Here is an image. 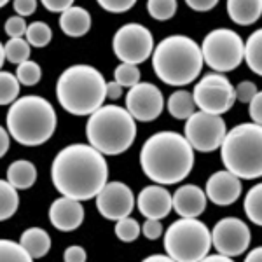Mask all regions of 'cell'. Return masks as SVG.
<instances>
[{
    "mask_svg": "<svg viewBox=\"0 0 262 262\" xmlns=\"http://www.w3.org/2000/svg\"><path fill=\"white\" fill-rule=\"evenodd\" d=\"M51 180L61 196L90 201L108 182L105 156L90 143L67 145L53 159Z\"/></svg>",
    "mask_w": 262,
    "mask_h": 262,
    "instance_id": "cell-1",
    "label": "cell"
},
{
    "mask_svg": "<svg viewBox=\"0 0 262 262\" xmlns=\"http://www.w3.org/2000/svg\"><path fill=\"white\" fill-rule=\"evenodd\" d=\"M140 166L149 180L161 185H175L191 175L194 149L184 135L177 131H159L143 143Z\"/></svg>",
    "mask_w": 262,
    "mask_h": 262,
    "instance_id": "cell-2",
    "label": "cell"
},
{
    "mask_svg": "<svg viewBox=\"0 0 262 262\" xmlns=\"http://www.w3.org/2000/svg\"><path fill=\"white\" fill-rule=\"evenodd\" d=\"M150 58L159 81L175 88L192 84L205 65L200 44L187 35H170L158 42Z\"/></svg>",
    "mask_w": 262,
    "mask_h": 262,
    "instance_id": "cell-3",
    "label": "cell"
},
{
    "mask_svg": "<svg viewBox=\"0 0 262 262\" xmlns=\"http://www.w3.org/2000/svg\"><path fill=\"white\" fill-rule=\"evenodd\" d=\"M107 81L91 65H72L61 72L56 82V98L72 116H91L107 100Z\"/></svg>",
    "mask_w": 262,
    "mask_h": 262,
    "instance_id": "cell-4",
    "label": "cell"
},
{
    "mask_svg": "<svg viewBox=\"0 0 262 262\" xmlns=\"http://www.w3.org/2000/svg\"><path fill=\"white\" fill-rule=\"evenodd\" d=\"M6 122L11 138L19 145L37 147L51 140L58 126V116L51 101L28 95L12 101Z\"/></svg>",
    "mask_w": 262,
    "mask_h": 262,
    "instance_id": "cell-5",
    "label": "cell"
},
{
    "mask_svg": "<svg viewBox=\"0 0 262 262\" xmlns=\"http://www.w3.org/2000/svg\"><path fill=\"white\" fill-rule=\"evenodd\" d=\"M86 138L103 156L124 154L137 138V121L124 107L101 105L88 119Z\"/></svg>",
    "mask_w": 262,
    "mask_h": 262,
    "instance_id": "cell-6",
    "label": "cell"
},
{
    "mask_svg": "<svg viewBox=\"0 0 262 262\" xmlns=\"http://www.w3.org/2000/svg\"><path fill=\"white\" fill-rule=\"evenodd\" d=\"M221 159L227 171L242 180H255L262 175V128L243 122L226 131L221 143Z\"/></svg>",
    "mask_w": 262,
    "mask_h": 262,
    "instance_id": "cell-7",
    "label": "cell"
},
{
    "mask_svg": "<svg viewBox=\"0 0 262 262\" xmlns=\"http://www.w3.org/2000/svg\"><path fill=\"white\" fill-rule=\"evenodd\" d=\"M163 234L164 253L177 262L203 260L212 248V232L198 217H180Z\"/></svg>",
    "mask_w": 262,
    "mask_h": 262,
    "instance_id": "cell-8",
    "label": "cell"
},
{
    "mask_svg": "<svg viewBox=\"0 0 262 262\" xmlns=\"http://www.w3.org/2000/svg\"><path fill=\"white\" fill-rule=\"evenodd\" d=\"M200 48L203 63L213 72H232L243 61V39L231 28H215L208 32Z\"/></svg>",
    "mask_w": 262,
    "mask_h": 262,
    "instance_id": "cell-9",
    "label": "cell"
},
{
    "mask_svg": "<svg viewBox=\"0 0 262 262\" xmlns=\"http://www.w3.org/2000/svg\"><path fill=\"white\" fill-rule=\"evenodd\" d=\"M192 100L200 111L222 116L231 111L236 101L234 86L221 72H212L194 86Z\"/></svg>",
    "mask_w": 262,
    "mask_h": 262,
    "instance_id": "cell-10",
    "label": "cell"
},
{
    "mask_svg": "<svg viewBox=\"0 0 262 262\" xmlns=\"http://www.w3.org/2000/svg\"><path fill=\"white\" fill-rule=\"evenodd\" d=\"M112 51L121 63L140 65L154 51V35L140 23H126L114 33Z\"/></svg>",
    "mask_w": 262,
    "mask_h": 262,
    "instance_id": "cell-11",
    "label": "cell"
},
{
    "mask_svg": "<svg viewBox=\"0 0 262 262\" xmlns=\"http://www.w3.org/2000/svg\"><path fill=\"white\" fill-rule=\"evenodd\" d=\"M184 137L191 143V147L198 152H213L221 147L226 137L227 124L222 116L208 112H194L185 119Z\"/></svg>",
    "mask_w": 262,
    "mask_h": 262,
    "instance_id": "cell-12",
    "label": "cell"
},
{
    "mask_svg": "<svg viewBox=\"0 0 262 262\" xmlns=\"http://www.w3.org/2000/svg\"><path fill=\"white\" fill-rule=\"evenodd\" d=\"M252 232L248 224H245L242 219L226 217L221 219L212 229V247L219 253L231 257H239L250 247Z\"/></svg>",
    "mask_w": 262,
    "mask_h": 262,
    "instance_id": "cell-13",
    "label": "cell"
},
{
    "mask_svg": "<svg viewBox=\"0 0 262 262\" xmlns=\"http://www.w3.org/2000/svg\"><path fill=\"white\" fill-rule=\"evenodd\" d=\"M164 108V96L152 82H138L129 88L126 95V111L135 121L150 122L161 116Z\"/></svg>",
    "mask_w": 262,
    "mask_h": 262,
    "instance_id": "cell-14",
    "label": "cell"
},
{
    "mask_svg": "<svg viewBox=\"0 0 262 262\" xmlns=\"http://www.w3.org/2000/svg\"><path fill=\"white\" fill-rule=\"evenodd\" d=\"M96 208L107 221H119L133 212L135 194L124 182H107L96 194Z\"/></svg>",
    "mask_w": 262,
    "mask_h": 262,
    "instance_id": "cell-15",
    "label": "cell"
},
{
    "mask_svg": "<svg viewBox=\"0 0 262 262\" xmlns=\"http://www.w3.org/2000/svg\"><path fill=\"white\" fill-rule=\"evenodd\" d=\"M243 192V184L242 179L234 175V173L221 170L215 171L205 185V194L206 200H210L213 205L217 206H229L234 205L239 200Z\"/></svg>",
    "mask_w": 262,
    "mask_h": 262,
    "instance_id": "cell-16",
    "label": "cell"
},
{
    "mask_svg": "<svg viewBox=\"0 0 262 262\" xmlns=\"http://www.w3.org/2000/svg\"><path fill=\"white\" fill-rule=\"evenodd\" d=\"M135 205L145 219H158V221L166 219L173 210L171 194L161 184H152L143 187L135 200Z\"/></svg>",
    "mask_w": 262,
    "mask_h": 262,
    "instance_id": "cell-17",
    "label": "cell"
},
{
    "mask_svg": "<svg viewBox=\"0 0 262 262\" xmlns=\"http://www.w3.org/2000/svg\"><path fill=\"white\" fill-rule=\"evenodd\" d=\"M49 222L61 232H72L82 226L84 206L82 201L61 196L49 206Z\"/></svg>",
    "mask_w": 262,
    "mask_h": 262,
    "instance_id": "cell-18",
    "label": "cell"
},
{
    "mask_svg": "<svg viewBox=\"0 0 262 262\" xmlns=\"http://www.w3.org/2000/svg\"><path fill=\"white\" fill-rule=\"evenodd\" d=\"M206 203L208 200L205 191L192 184L180 185L175 194H171L173 210L179 217H200L206 210Z\"/></svg>",
    "mask_w": 262,
    "mask_h": 262,
    "instance_id": "cell-19",
    "label": "cell"
},
{
    "mask_svg": "<svg viewBox=\"0 0 262 262\" xmlns=\"http://www.w3.org/2000/svg\"><path fill=\"white\" fill-rule=\"evenodd\" d=\"M60 28L65 35L79 39L91 30V14L84 7L72 6L60 14Z\"/></svg>",
    "mask_w": 262,
    "mask_h": 262,
    "instance_id": "cell-20",
    "label": "cell"
},
{
    "mask_svg": "<svg viewBox=\"0 0 262 262\" xmlns=\"http://www.w3.org/2000/svg\"><path fill=\"white\" fill-rule=\"evenodd\" d=\"M227 14L232 23L250 27L262 14V0H227Z\"/></svg>",
    "mask_w": 262,
    "mask_h": 262,
    "instance_id": "cell-21",
    "label": "cell"
},
{
    "mask_svg": "<svg viewBox=\"0 0 262 262\" xmlns=\"http://www.w3.org/2000/svg\"><path fill=\"white\" fill-rule=\"evenodd\" d=\"M19 245L33 259H42L51 250V236L42 227H28L21 232Z\"/></svg>",
    "mask_w": 262,
    "mask_h": 262,
    "instance_id": "cell-22",
    "label": "cell"
},
{
    "mask_svg": "<svg viewBox=\"0 0 262 262\" xmlns=\"http://www.w3.org/2000/svg\"><path fill=\"white\" fill-rule=\"evenodd\" d=\"M7 182H11L18 191H27L37 182V168L32 161L18 159L7 168Z\"/></svg>",
    "mask_w": 262,
    "mask_h": 262,
    "instance_id": "cell-23",
    "label": "cell"
},
{
    "mask_svg": "<svg viewBox=\"0 0 262 262\" xmlns=\"http://www.w3.org/2000/svg\"><path fill=\"white\" fill-rule=\"evenodd\" d=\"M243 61L253 74H262V32L255 30L243 42Z\"/></svg>",
    "mask_w": 262,
    "mask_h": 262,
    "instance_id": "cell-24",
    "label": "cell"
},
{
    "mask_svg": "<svg viewBox=\"0 0 262 262\" xmlns=\"http://www.w3.org/2000/svg\"><path fill=\"white\" fill-rule=\"evenodd\" d=\"M168 112L171 114V117L175 119H187L196 112V103L192 100V93L179 90L175 93H171L170 98H168Z\"/></svg>",
    "mask_w": 262,
    "mask_h": 262,
    "instance_id": "cell-25",
    "label": "cell"
},
{
    "mask_svg": "<svg viewBox=\"0 0 262 262\" xmlns=\"http://www.w3.org/2000/svg\"><path fill=\"white\" fill-rule=\"evenodd\" d=\"M19 208L18 189L7 180H0V222L9 221Z\"/></svg>",
    "mask_w": 262,
    "mask_h": 262,
    "instance_id": "cell-26",
    "label": "cell"
},
{
    "mask_svg": "<svg viewBox=\"0 0 262 262\" xmlns=\"http://www.w3.org/2000/svg\"><path fill=\"white\" fill-rule=\"evenodd\" d=\"M243 210L247 219L255 226H262V185L255 184L247 192L243 201Z\"/></svg>",
    "mask_w": 262,
    "mask_h": 262,
    "instance_id": "cell-27",
    "label": "cell"
},
{
    "mask_svg": "<svg viewBox=\"0 0 262 262\" xmlns=\"http://www.w3.org/2000/svg\"><path fill=\"white\" fill-rule=\"evenodd\" d=\"M4 53H6V61L12 63V65H19V63L30 60L32 46L25 37H14L4 44Z\"/></svg>",
    "mask_w": 262,
    "mask_h": 262,
    "instance_id": "cell-28",
    "label": "cell"
},
{
    "mask_svg": "<svg viewBox=\"0 0 262 262\" xmlns=\"http://www.w3.org/2000/svg\"><path fill=\"white\" fill-rule=\"evenodd\" d=\"M25 39L28 40V44L32 48H46L53 39V30L48 23L44 21H33L27 27V33H25Z\"/></svg>",
    "mask_w": 262,
    "mask_h": 262,
    "instance_id": "cell-29",
    "label": "cell"
},
{
    "mask_svg": "<svg viewBox=\"0 0 262 262\" xmlns=\"http://www.w3.org/2000/svg\"><path fill=\"white\" fill-rule=\"evenodd\" d=\"M21 84L14 74L0 70V105H11L19 96Z\"/></svg>",
    "mask_w": 262,
    "mask_h": 262,
    "instance_id": "cell-30",
    "label": "cell"
},
{
    "mask_svg": "<svg viewBox=\"0 0 262 262\" xmlns=\"http://www.w3.org/2000/svg\"><path fill=\"white\" fill-rule=\"evenodd\" d=\"M32 257L19 243L0 239V262H30Z\"/></svg>",
    "mask_w": 262,
    "mask_h": 262,
    "instance_id": "cell-31",
    "label": "cell"
},
{
    "mask_svg": "<svg viewBox=\"0 0 262 262\" xmlns=\"http://www.w3.org/2000/svg\"><path fill=\"white\" fill-rule=\"evenodd\" d=\"M177 0H147V11L154 19L168 21L177 14Z\"/></svg>",
    "mask_w": 262,
    "mask_h": 262,
    "instance_id": "cell-32",
    "label": "cell"
},
{
    "mask_svg": "<svg viewBox=\"0 0 262 262\" xmlns=\"http://www.w3.org/2000/svg\"><path fill=\"white\" fill-rule=\"evenodd\" d=\"M16 77H18L21 86H35V84H39L42 79V69L37 61L27 60L18 65Z\"/></svg>",
    "mask_w": 262,
    "mask_h": 262,
    "instance_id": "cell-33",
    "label": "cell"
},
{
    "mask_svg": "<svg viewBox=\"0 0 262 262\" xmlns=\"http://www.w3.org/2000/svg\"><path fill=\"white\" fill-rule=\"evenodd\" d=\"M140 231H142L140 224L135 221V219H131L129 215L116 221V227H114V232H116V236L122 243H133L140 236Z\"/></svg>",
    "mask_w": 262,
    "mask_h": 262,
    "instance_id": "cell-34",
    "label": "cell"
},
{
    "mask_svg": "<svg viewBox=\"0 0 262 262\" xmlns=\"http://www.w3.org/2000/svg\"><path fill=\"white\" fill-rule=\"evenodd\" d=\"M140 70H138V65H133V63H121L116 70H114V81L117 84H121L122 88H131L135 84L140 82Z\"/></svg>",
    "mask_w": 262,
    "mask_h": 262,
    "instance_id": "cell-35",
    "label": "cell"
},
{
    "mask_svg": "<svg viewBox=\"0 0 262 262\" xmlns=\"http://www.w3.org/2000/svg\"><path fill=\"white\" fill-rule=\"evenodd\" d=\"M96 2L103 11L112 12V14H122L133 9L137 0H96Z\"/></svg>",
    "mask_w": 262,
    "mask_h": 262,
    "instance_id": "cell-36",
    "label": "cell"
},
{
    "mask_svg": "<svg viewBox=\"0 0 262 262\" xmlns=\"http://www.w3.org/2000/svg\"><path fill=\"white\" fill-rule=\"evenodd\" d=\"M27 21H25L23 16H11L9 19L6 21V27H4V30L6 33L9 35V39H14V37H25V33H27Z\"/></svg>",
    "mask_w": 262,
    "mask_h": 262,
    "instance_id": "cell-37",
    "label": "cell"
},
{
    "mask_svg": "<svg viewBox=\"0 0 262 262\" xmlns=\"http://www.w3.org/2000/svg\"><path fill=\"white\" fill-rule=\"evenodd\" d=\"M257 84L252 82V81H242L238 84V86L234 88V96L238 101H242V103H248L253 96L257 95Z\"/></svg>",
    "mask_w": 262,
    "mask_h": 262,
    "instance_id": "cell-38",
    "label": "cell"
},
{
    "mask_svg": "<svg viewBox=\"0 0 262 262\" xmlns=\"http://www.w3.org/2000/svg\"><path fill=\"white\" fill-rule=\"evenodd\" d=\"M142 234L145 236L149 242H156L158 238H161L163 236V224L161 221H158V219H147L145 222L142 224Z\"/></svg>",
    "mask_w": 262,
    "mask_h": 262,
    "instance_id": "cell-39",
    "label": "cell"
},
{
    "mask_svg": "<svg viewBox=\"0 0 262 262\" xmlns=\"http://www.w3.org/2000/svg\"><path fill=\"white\" fill-rule=\"evenodd\" d=\"M248 116H250L252 122L260 124L262 122V93L257 91V95L248 101Z\"/></svg>",
    "mask_w": 262,
    "mask_h": 262,
    "instance_id": "cell-40",
    "label": "cell"
},
{
    "mask_svg": "<svg viewBox=\"0 0 262 262\" xmlns=\"http://www.w3.org/2000/svg\"><path fill=\"white\" fill-rule=\"evenodd\" d=\"M12 7H14L16 14L27 18V16H32L37 11V0H14Z\"/></svg>",
    "mask_w": 262,
    "mask_h": 262,
    "instance_id": "cell-41",
    "label": "cell"
},
{
    "mask_svg": "<svg viewBox=\"0 0 262 262\" xmlns=\"http://www.w3.org/2000/svg\"><path fill=\"white\" fill-rule=\"evenodd\" d=\"M63 259H65V262H86L88 253L82 247H79V245H72V247L67 248L65 253H63Z\"/></svg>",
    "mask_w": 262,
    "mask_h": 262,
    "instance_id": "cell-42",
    "label": "cell"
},
{
    "mask_svg": "<svg viewBox=\"0 0 262 262\" xmlns=\"http://www.w3.org/2000/svg\"><path fill=\"white\" fill-rule=\"evenodd\" d=\"M40 2L49 12H60L61 14L65 9H69V7L74 6L75 0H40Z\"/></svg>",
    "mask_w": 262,
    "mask_h": 262,
    "instance_id": "cell-43",
    "label": "cell"
},
{
    "mask_svg": "<svg viewBox=\"0 0 262 262\" xmlns=\"http://www.w3.org/2000/svg\"><path fill=\"white\" fill-rule=\"evenodd\" d=\"M185 4L196 12H208L217 7L219 0H185Z\"/></svg>",
    "mask_w": 262,
    "mask_h": 262,
    "instance_id": "cell-44",
    "label": "cell"
},
{
    "mask_svg": "<svg viewBox=\"0 0 262 262\" xmlns=\"http://www.w3.org/2000/svg\"><path fill=\"white\" fill-rule=\"evenodd\" d=\"M9 145H11V135H9V131L0 126V159H2L4 156L7 154V150H9Z\"/></svg>",
    "mask_w": 262,
    "mask_h": 262,
    "instance_id": "cell-45",
    "label": "cell"
},
{
    "mask_svg": "<svg viewBox=\"0 0 262 262\" xmlns=\"http://www.w3.org/2000/svg\"><path fill=\"white\" fill-rule=\"evenodd\" d=\"M122 90H124V88H122L121 84L112 81V82H107V91H105V95L111 100H119L122 96Z\"/></svg>",
    "mask_w": 262,
    "mask_h": 262,
    "instance_id": "cell-46",
    "label": "cell"
},
{
    "mask_svg": "<svg viewBox=\"0 0 262 262\" xmlns=\"http://www.w3.org/2000/svg\"><path fill=\"white\" fill-rule=\"evenodd\" d=\"M262 260V248L255 247L247 253V262H260Z\"/></svg>",
    "mask_w": 262,
    "mask_h": 262,
    "instance_id": "cell-47",
    "label": "cell"
},
{
    "mask_svg": "<svg viewBox=\"0 0 262 262\" xmlns=\"http://www.w3.org/2000/svg\"><path fill=\"white\" fill-rule=\"evenodd\" d=\"M203 260H212V262H231L232 259L227 255H224V253H206V257Z\"/></svg>",
    "mask_w": 262,
    "mask_h": 262,
    "instance_id": "cell-48",
    "label": "cell"
},
{
    "mask_svg": "<svg viewBox=\"0 0 262 262\" xmlns=\"http://www.w3.org/2000/svg\"><path fill=\"white\" fill-rule=\"evenodd\" d=\"M147 262H170L171 260V257L168 255V253H156V255H150V257H147L145 259Z\"/></svg>",
    "mask_w": 262,
    "mask_h": 262,
    "instance_id": "cell-49",
    "label": "cell"
},
{
    "mask_svg": "<svg viewBox=\"0 0 262 262\" xmlns=\"http://www.w3.org/2000/svg\"><path fill=\"white\" fill-rule=\"evenodd\" d=\"M4 61H6V53H4V44L0 42V70L4 67Z\"/></svg>",
    "mask_w": 262,
    "mask_h": 262,
    "instance_id": "cell-50",
    "label": "cell"
},
{
    "mask_svg": "<svg viewBox=\"0 0 262 262\" xmlns=\"http://www.w3.org/2000/svg\"><path fill=\"white\" fill-rule=\"evenodd\" d=\"M7 4H9V0H0V9H2V7H6Z\"/></svg>",
    "mask_w": 262,
    "mask_h": 262,
    "instance_id": "cell-51",
    "label": "cell"
}]
</instances>
